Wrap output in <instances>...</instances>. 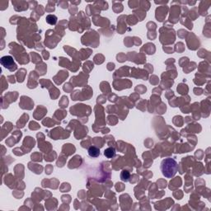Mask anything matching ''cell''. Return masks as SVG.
<instances>
[{
  "mask_svg": "<svg viewBox=\"0 0 211 211\" xmlns=\"http://www.w3.org/2000/svg\"><path fill=\"white\" fill-rule=\"evenodd\" d=\"M88 155L91 157H97L100 155V150L95 146H91L88 148Z\"/></svg>",
  "mask_w": 211,
  "mask_h": 211,
  "instance_id": "cell-3",
  "label": "cell"
},
{
  "mask_svg": "<svg viewBox=\"0 0 211 211\" xmlns=\"http://www.w3.org/2000/svg\"><path fill=\"white\" fill-rule=\"evenodd\" d=\"M161 171L164 176L167 178H171L176 175L177 171V163L173 158H165L161 163Z\"/></svg>",
  "mask_w": 211,
  "mask_h": 211,
  "instance_id": "cell-1",
  "label": "cell"
},
{
  "mask_svg": "<svg viewBox=\"0 0 211 211\" xmlns=\"http://www.w3.org/2000/svg\"><path fill=\"white\" fill-rule=\"evenodd\" d=\"M121 180L123 181H127L129 180V178H130V173H129V171H123L121 175Z\"/></svg>",
  "mask_w": 211,
  "mask_h": 211,
  "instance_id": "cell-6",
  "label": "cell"
},
{
  "mask_svg": "<svg viewBox=\"0 0 211 211\" xmlns=\"http://www.w3.org/2000/svg\"><path fill=\"white\" fill-rule=\"evenodd\" d=\"M46 23H49V25H55L56 23H57V17L54 16V15H52V14H49L46 17Z\"/></svg>",
  "mask_w": 211,
  "mask_h": 211,
  "instance_id": "cell-5",
  "label": "cell"
},
{
  "mask_svg": "<svg viewBox=\"0 0 211 211\" xmlns=\"http://www.w3.org/2000/svg\"><path fill=\"white\" fill-rule=\"evenodd\" d=\"M104 155L107 158H112L116 155V149L114 148H111V147L107 148L104 151Z\"/></svg>",
  "mask_w": 211,
  "mask_h": 211,
  "instance_id": "cell-4",
  "label": "cell"
},
{
  "mask_svg": "<svg viewBox=\"0 0 211 211\" xmlns=\"http://www.w3.org/2000/svg\"><path fill=\"white\" fill-rule=\"evenodd\" d=\"M0 62H1V64L3 66H4L5 68H7L8 69L11 70V71L15 70L17 68V64L14 62L13 59V57L9 56V55H8V56L6 55V56L2 57Z\"/></svg>",
  "mask_w": 211,
  "mask_h": 211,
  "instance_id": "cell-2",
  "label": "cell"
}]
</instances>
